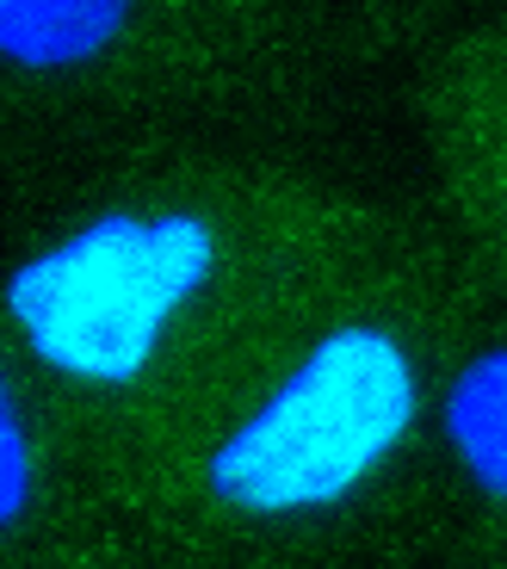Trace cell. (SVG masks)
<instances>
[{
    "label": "cell",
    "mask_w": 507,
    "mask_h": 569,
    "mask_svg": "<svg viewBox=\"0 0 507 569\" xmlns=\"http://www.w3.org/2000/svg\"><path fill=\"white\" fill-rule=\"evenodd\" d=\"M415 366L384 328H335L211 458V489L248 513L340 501L415 421Z\"/></svg>",
    "instance_id": "6da1fadb"
},
{
    "label": "cell",
    "mask_w": 507,
    "mask_h": 569,
    "mask_svg": "<svg viewBox=\"0 0 507 569\" xmlns=\"http://www.w3.org/2000/svg\"><path fill=\"white\" fill-rule=\"evenodd\" d=\"M217 242L198 217H106L13 272L7 303L43 366L130 385L161 328L211 279Z\"/></svg>",
    "instance_id": "7a4b0ae2"
},
{
    "label": "cell",
    "mask_w": 507,
    "mask_h": 569,
    "mask_svg": "<svg viewBox=\"0 0 507 569\" xmlns=\"http://www.w3.org/2000/svg\"><path fill=\"white\" fill-rule=\"evenodd\" d=\"M31 496V458H26V427L13 415V397L0 385V527L26 508Z\"/></svg>",
    "instance_id": "5b68a950"
},
{
    "label": "cell",
    "mask_w": 507,
    "mask_h": 569,
    "mask_svg": "<svg viewBox=\"0 0 507 569\" xmlns=\"http://www.w3.org/2000/svg\"><path fill=\"white\" fill-rule=\"evenodd\" d=\"M446 440L470 465L483 489L507 496V347L465 366L446 397Z\"/></svg>",
    "instance_id": "277c9868"
},
{
    "label": "cell",
    "mask_w": 507,
    "mask_h": 569,
    "mask_svg": "<svg viewBox=\"0 0 507 569\" xmlns=\"http://www.w3.org/2000/svg\"><path fill=\"white\" fill-rule=\"evenodd\" d=\"M125 26V7L112 0H0V50L38 69L57 62H81L99 43H112V31Z\"/></svg>",
    "instance_id": "3957f363"
}]
</instances>
